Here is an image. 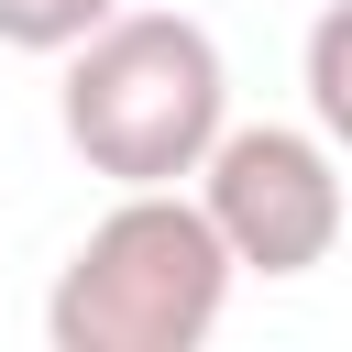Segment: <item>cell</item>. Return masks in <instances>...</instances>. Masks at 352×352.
I'll return each mask as SVG.
<instances>
[{
    "mask_svg": "<svg viewBox=\"0 0 352 352\" xmlns=\"http://www.w3.org/2000/svg\"><path fill=\"white\" fill-rule=\"evenodd\" d=\"M55 121L77 143L88 176L110 187H187L198 154L231 121V66L187 11H110L88 44H66V88Z\"/></svg>",
    "mask_w": 352,
    "mask_h": 352,
    "instance_id": "6da1fadb",
    "label": "cell"
},
{
    "mask_svg": "<svg viewBox=\"0 0 352 352\" xmlns=\"http://www.w3.org/2000/svg\"><path fill=\"white\" fill-rule=\"evenodd\" d=\"M231 242L209 231L198 187H121L110 220L55 264L44 341L55 352H198L231 308Z\"/></svg>",
    "mask_w": 352,
    "mask_h": 352,
    "instance_id": "7a4b0ae2",
    "label": "cell"
},
{
    "mask_svg": "<svg viewBox=\"0 0 352 352\" xmlns=\"http://www.w3.org/2000/svg\"><path fill=\"white\" fill-rule=\"evenodd\" d=\"M198 209L242 275H319L352 220L341 143L319 121H220V143L198 154Z\"/></svg>",
    "mask_w": 352,
    "mask_h": 352,
    "instance_id": "3957f363",
    "label": "cell"
},
{
    "mask_svg": "<svg viewBox=\"0 0 352 352\" xmlns=\"http://www.w3.org/2000/svg\"><path fill=\"white\" fill-rule=\"evenodd\" d=\"M297 88H308V121L352 154V0H330L297 44Z\"/></svg>",
    "mask_w": 352,
    "mask_h": 352,
    "instance_id": "277c9868",
    "label": "cell"
},
{
    "mask_svg": "<svg viewBox=\"0 0 352 352\" xmlns=\"http://www.w3.org/2000/svg\"><path fill=\"white\" fill-rule=\"evenodd\" d=\"M110 11H121V0H0V44H22V55H66V44H88Z\"/></svg>",
    "mask_w": 352,
    "mask_h": 352,
    "instance_id": "5b68a950",
    "label": "cell"
}]
</instances>
